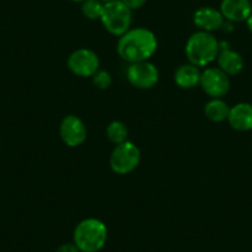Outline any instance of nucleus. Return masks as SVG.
I'll return each instance as SVG.
<instances>
[{"label": "nucleus", "mask_w": 252, "mask_h": 252, "mask_svg": "<svg viewBox=\"0 0 252 252\" xmlns=\"http://www.w3.org/2000/svg\"><path fill=\"white\" fill-rule=\"evenodd\" d=\"M156 35L145 28L130 29L119 37L116 51L129 63L149 61L157 50Z\"/></svg>", "instance_id": "nucleus-1"}, {"label": "nucleus", "mask_w": 252, "mask_h": 252, "mask_svg": "<svg viewBox=\"0 0 252 252\" xmlns=\"http://www.w3.org/2000/svg\"><path fill=\"white\" fill-rule=\"evenodd\" d=\"M106 225L95 218L82 220L73 232V242L81 252H99L106 244Z\"/></svg>", "instance_id": "nucleus-2"}, {"label": "nucleus", "mask_w": 252, "mask_h": 252, "mask_svg": "<svg viewBox=\"0 0 252 252\" xmlns=\"http://www.w3.org/2000/svg\"><path fill=\"white\" fill-rule=\"evenodd\" d=\"M219 53V41L210 32L198 31L186 43V56L189 63L197 67H205L214 62Z\"/></svg>", "instance_id": "nucleus-3"}, {"label": "nucleus", "mask_w": 252, "mask_h": 252, "mask_svg": "<svg viewBox=\"0 0 252 252\" xmlns=\"http://www.w3.org/2000/svg\"><path fill=\"white\" fill-rule=\"evenodd\" d=\"M100 21L109 33L120 37L131 28L132 10L121 0H114L111 3L104 4Z\"/></svg>", "instance_id": "nucleus-4"}, {"label": "nucleus", "mask_w": 252, "mask_h": 252, "mask_svg": "<svg viewBox=\"0 0 252 252\" xmlns=\"http://www.w3.org/2000/svg\"><path fill=\"white\" fill-rule=\"evenodd\" d=\"M141 159L139 147L131 141L116 145L110 155V167L115 173L127 174L137 168Z\"/></svg>", "instance_id": "nucleus-5"}, {"label": "nucleus", "mask_w": 252, "mask_h": 252, "mask_svg": "<svg viewBox=\"0 0 252 252\" xmlns=\"http://www.w3.org/2000/svg\"><path fill=\"white\" fill-rule=\"evenodd\" d=\"M126 78L131 86L139 89H150L158 83L159 72L150 61L130 63L126 71Z\"/></svg>", "instance_id": "nucleus-6"}, {"label": "nucleus", "mask_w": 252, "mask_h": 252, "mask_svg": "<svg viewBox=\"0 0 252 252\" xmlns=\"http://www.w3.org/2000/svg\"><path fill=\"white\" fill-rule=\"evenodd\" d=\"M99 57L89 48H78L73 51L67 61L69 71L78 77H93L99 69Z\"/></svg>", "instance_id": "nucleus-7"}, {"label": "nucleus", "mask_w": 252, "mask_h": 252, "mask_svg": "<svg viewBox=\"0 0 252 252\" xmlns=\"http://www.w3.org/2000/svg\"><path fill=\"white\" fill-rule=\"evenodd\" d=\"M200 86L205 94H208L212 99H215L226 95L229 93L231 83H230V77L225 72H222L219 67L218 68L210 67L202 72Z\"/></svg>", "instance_id": "nucleus-8"}, {"label": "nucleus", "mask_w": 252, "mask_h": 252, "mask_svg": "<svg viewBox=\"0 0 252 252\" xmlns=\"http://www.w3.org/2000/svg\"><path fill=\"white\" fill-rule=\"evenodd\" d=\"M60 135L67 146L78 147L87 140L86 125L78 116L67 115L61 121Z\"/></svg>", "instance_id": "nucleus-9"}, {"label": "nucleus", "mask_w": 252, "mask_h": 252, "mask_svg": "<svg viewBox=\"0 0 252 252\" xmlns=\"http://www.w3.org/2000/svg\"><path fill=\"white\" fill-rule=\"evenodd\" d=\"M218 66L227 76H237L244 69V58L236 51L231 50L226 41L219 42V53H218Z\"/></svg>", "instance_id": "nucleus-10"}, {"label": "nucleus", "mask_w": 252, "mask_h": 252, "mask_svg": "<svg viewBox=\"0 0 252 252\" xmlns=\"http://www.w3.org/2000/svg\"><path fill=\"white\" fill-rule=\"evenodd\" d=\"M220 13L225 20L231 23H242L252 14V4L250 0H222Z\"/></svg>", "instance_id": "nucleus-11"}, {"label": "nucleus", "mask_w": 252, "mask_h": 252, "mask_svg": "<svg viewBox=\"0 0 252 252\" xmlns=\"http://www.w3.org/2000/svg\"><path fill=\"white\" fill-rule=\"evenodd\" d=\"M193 21L200 31L212 33L213 31L221 29L225 19L220 10L210 8V6H203V8L195 10L194 15H193Z\"/></svg>", "instance_id": "nucleus-12"}, {"label": "nucleus", "mask_w": 252, "mask_h": 252, "mask_svg": "<svg viewBox=\"0 0 252 252\" xmlns=\"http://www.w3.org/2000/svg\"><path fill=\"white\" fill-rule=\"evenodd\" d=\"M230 126L237 131H250L252 130V104L239 103L230 108Z\"/></svg>", "instance_id": "nucleus-13"}, {"label": "nucleus", "mask_w": 252, "mask_h": 252, "mask_svg": "<svg viewBox=\"0 0 252 252\" xmlns=\"http://www.w3.org/2000/svg\"><path fill=\"white\" fill-rule=\"evenodd\" d=\"M200 77L202 72L199 71V67L194 66L192 63H187L177 68L174 73V81L179 88L192 89L200 84Z\"/></svg>", "instance_id": "nucleus-14"}, {"label": "nucleus", "mask_w": 252, "mask_h": 252, "mask_svg": "<svg viewBox=\"0 0 252 252\" xmlns=\"http://www.w3.org/2000/svg\"><path fill=\"white\" fill-rule=\"evenodd\" d=\"M204 113L209 120L214 121V123H221L229 118L230 106L221 98H215L205 104Z\"/></svg>", "instance_id": "nucleus-15"}, {"label": "nucleus", "mask_w": 252, "mask_h": 252, "mask_svg": "<svg viewBox=\"0 0 252 252\" xmlns=\"http://www.w3.org/2000/svg\"><path fill=\"white\" fill-rule=\"evenodd\" d=\"M127 136H129V130L123 121L114 120L106 127V137L113 144H123V142L127 141Z\"/></svg>", "instance_id": "nucleus-16"}, {"label": "nucleus", "mask_w": 252, "mask_h": 252, "mask_svg": "<svg viewBox=\"0 0 252 252\" xmlns=\"http://www.w3.org/2000/svg\"><path fill=\"white\" fill-rule=\"evenodd\" d=\"M82 14L89 20H96L103 15L104 4L99 0H84L81 6Z\"/></svg>", "instance_id": "nucleus-17"}, {"label": "nucleus", "mask_w": 252, "mask_h": 252, "mask_svg": "<svg viewBox=\"0 0 252 252\" xmlns=\"http://www.w3.org/2000/svg\"><path fill=\"white\" fill-rule=\"evenodd\" d=\"M92 81H93L94 86L98 89H101V91H105V89L110 88L111 84H113L111 74L108 71H104V69H98L94 73V76L92 77Z\"/></svg>", "instance_id": "nucleus-18"}, {"label": "nucleus", "mask_w": 252, "mask_h": 252, "mask_svg": "<svg viewBox=\"0 0 252 252\" xmlns=\"http://www.w3.org/2000/svg\"><path fill=\"white\" fill-rule=\"evenodd\" d=\"M126 6H129L131 10H136V9L142 8L146 3V0H121Z\"/></svg>", "instance_id": "nucleus-19"}, {"label": "nucleus", "mask_w": 252, "mask_h": 252, "mask_svg": "<svg viewBox=\"0 0 252 252\" xmlns=\"http://www.w3.org/2000/svg\"><path fill=\"white\" fill-rule=\"evenodd\" d=\"M56 252H81L78 250V247L73 244H63L60 247H57Z\"/></svg>", "instance_id": "nucleus-20"}, {"label": "nucleus", "mask_w": 252, "mask_h": 252, "mask_svg": "<svg viewBox=\"0 0 252 252\" xmlns=\"http://www.w3.org/2000/svg\"><path fill=\"white\" fill-rule=\"evenodd\" d=\"M246 24H247V29H249L250 32L252 33V14L249 16V19L246 20Z\"/></svg>", "instance_id": "nucleus-21"}, {"label": "nucleus", "mask_w": 252, "mask_h": 252, "mask_svg": "<svg viewBox=\"0 0 252 252\" xmlns=\"http://www.w3.org/2000/svg\"><path fill=\"white\" fill-rule=\"evenodd\" d=\"M99 1H101L103 4H108V3H111V1H114V0H99Z\"/></svg>", "instance_id": "nucleus-22"}, {"label": "nucleus", "mask_w": 252, "mask_h": 252, "mask_svg": "<svg viewBox=\"0 0 252 252\" xmlns=\"http://www.w3.org/2000/svg\"><path fill=\"white\" fill-rule=\"evenodd\" d=\"M71 1H73V3H83L84 0H71Z\"/></svg>", "instance_id": "nucleus-23"}]
</instances>
